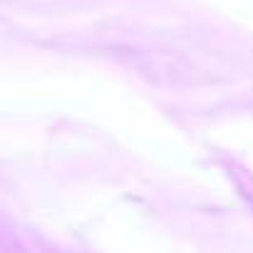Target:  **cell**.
<instances>
[]
</instances>
